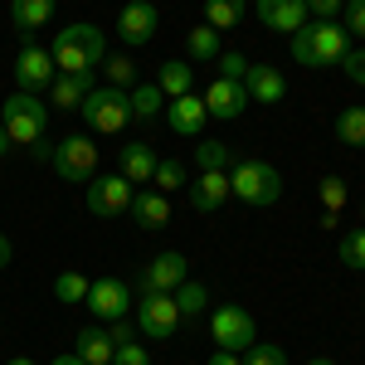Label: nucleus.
<instances>
[{"label": "nucleus", "instance_id": "obj_1", "mask_svg": "<svg viewBox=\"0 0 365 365\" xmlns=\"http://www.w3.org/2000/svg\"><path fill=\"white\" fill-rule=\"evenodd\" d=\"M49 54H54V68L58 73H93L103 58H108V34L98 25H68L54 34V44H49Z\"/></svg>", "mask_w": 365, "mask_h": 365}, {"label": "nucleus", "instance_id": "obj_2", "mask_svg": "<svg viewBox=\"0 0 365 365\" xmlns=\"http://www.w3.org/2000/svg\"><path fill=\"white\" fill-rule=\"evenodd\" d=\"M346 54H351V34L341 20H307L292 34V58L307 63V68H331Z\"/></svg>", "mask_w": 365, "mask_h": 365}, {"label": "nucleus", "instance_id": "obj_3", "mask_svg": "<svg viewBox=\"0 0 365 365\" xmlns=\"http://www.w3.org/2000/svg\"><path fill=\"white\" fill-rule=\"evenodd\" d=\"M229 190L244 200V205H253V210H268V205L282 200V175H278V166L249 156V161H234L229 166Z\"/></svg>", "mask_w": 365, "mask_h": 365}, {"label": "nucleus", "instance_id": "obj_4", "mask_svg": "<svg viewBox=\"0 0 365 365\" xmlns=\"http://www.w3.org/2000/svg\"><path fill=\"white\" fill-rule=\"evenodd\" d=\"M0 127H5V137L10 146H34V141L44 137V127H49V108L39 103V93H10L5 103H0Z\"/></svg>", "mask_w": 365, "mask_h": 365}, {"label": "nucleus", "instance_id": "obj_5", "mask_svg": "<svg viewBox=\"0 0 365 365\" xmlns=\"http://www.w3.org/2000/svg\"><path fill=\"white\" fill-rule=\"evenodd\" d=\"M93 132H103V137H117L127 122H132V103H127V88H88L83 108H78Z\"/></svg>", "mask_w": 365, "mask_h": 365}, {"label": "nucleus", "instance_id": "obj_6", "mask_svg": "<svg viewBox=\"0 0 365 365\" xmlns=\"http://www.w3.org/2000/svg\"><path fill=\"white\" fill-rule=\"evenodd\" d=\"M132 322H137V331L146 341H170L175 331H180V307H175L170 292H141Z\"/></svg>", "mask_w": 365, "mask_h": 365}, {"label": "nucleus", "instance_id": "obj_7", "mask_svg": "<svg viewBox=\"0 0 365 365\" xmlns=\"http://www.w3.org/2000/svg\"><path fill=\"white\" fill-rule=\"evenodd\" d=\"M132 195H137V185L132 180H122V175H93L83 185V200H88V215H98V220H117V215H127L132 210Z\"/></svg>", "mask_w": 365, "mask_h": 365}, {"label": "nucleus", "instance_id": "obj_8", "mask_svg": "<svg viewBox=\"0 0 365 365\" xmlns=\"http://www.w3.org/2000/svg\"><path fill=\"white\" fill-rule=\"evenodd\" d=\"M210 341L220 346V351H249L253 341H258V327H253V317L244 307H234V302H225V307L210 312Z\"/></svg>", "mask_w": 365, "mask_h": 365}, {"label": "nucleus", "instance_id": "obj_9", "mask_svg": "<svg viewBox=\"0 0 365 365\" xmlns=\"http://www.w3.org/2000/svg\"><path fill=\"white\" fill-rule=\"evenodd\" d=\"M58 78L54 54L34 44V34H20V54H15V83L20 93H49V83Z\"/></svg>", "mask_w": 365, "mask_h": 365}, {"label": "nucleus", "instance_id": "obj_10", "mask_svg": "<svg viewBox=\"0 0 365 365\" xmlns=\"http://www.w3.org/2000/svg\"><path fill=\"white\" fill-rule=\"evenodd\" d=\"M49 166L68 180V185H88L93 175H98V146H93V137H63L54 146V161Z\"/></svg>", "mask_w": 365, "mask_h": 365}, {"label": "nucleus", "instance_id": "obj_11", "mask_svg": "<svg viewBox=\"0 0 365 365\" xmlns=\"http://www.w3.org/2000/svg\"><path fill=\"white\" fill-rule=\"evenodd\" d=\"M190 278V263H185V253H156L146 268H141V292H175L180 282Z\"/></svg>", "mask_w": 365, "mask_h": 365}, {"label": "nucleus", "instance_id": "obj_12", "mask_svg": "<svg viewBox=\"0 0 365 365\" xmlns=\"http://www.w3.org/2000/svg\"><path fill=\"white\" fill-rule=\"evenodd\" d=\"M88 312L103 317V322L127 317V312H132V292H127V282H122V278H98L93 287H88Z\"/></svg>", "mask_w": 365, "mask_h": 365}, {"label": "nucleus", "instance_id": "obj_13", "mask_svg": "<svg viewBox=\"0 0 365 365\" xmlns=\"http://www.w3.org/2000/svg\"><path fill=\"white\" fill-rule=\"evenodd\" d=\"M156 25H161V15H156L151 0H127L122 15H117V34H122V44H146V39L156 34Z\"/></svg>", "mask_w": 365, "mask_h": 365}, {"label": "nucleus", "instance_id": "obj_14", "mask_svg": "<svg viewBox=\"0 0 365 365\" xmlns=\"http://www.w3.org/2000/svg\"><path fill=\"white\" fill-rule=\"evenodd\" d=\"M253 10H258V20L273 29V34H297V29L312 20L307 0H258Z\"/></svg>", "mask_w": 365, "mask_h": 365}, {"label": "nucleus", "instance_id": "obj_15", "mask_svg": "<svg viewBox=\"0 0 365 365\" xmlns=\"http://www.w3.org/2000/svg\"><path fill=\"white\" fill-rule=\"evenodd\" d=\"M205 122H210V113H205V98H200V93L170 98V108H166V127L175 132V137H200V132H205Z\"/></svg>", "mask_w": 365, "mask_h": 365}, {"label": "nucleus", "instance_id": "obj_16", "mask_svg": "<svg viewBox=\"0 0 365 365\" xmlns=\"http://www.w3.org/2000/svg\"><path fill=\"white\" fill-rule=\"evenodd\" d=\"M244 108H249V93H244V83H234V78H215L210 93H205V113L220 117V122H234Z\"/></svg>", "mask_w": 365, "mask_h": 365}, {"label": "nucleus", "instance_id": "obj_17", "mask_svg": "<svg viewBox=\"0 0 365 365\" xmlns=\"http://www.w3.org/2000/svg\"><path fill=\"white\" fill-rule=\"evenodd\" d=\"M244 93H249V103H282L287 98V78H282L273 63H249V73H244Z\"/></svg>", "mask_w": 365, "mask_h": 365}, {"label": "nucleus", "instance_id": "obj_18", "mask_svg": "<svg viewBox=\"0 0 365 365\" xmlns=\"http://www.w3.org/2000/svg\"><path fill=\"white\" fill-rule=\"evenodd\" d=\"M117 175L132 180V185H151V175H156V151H151L146 141L117 146Z\"/></svg>", "mask_w": 365, "mask_h": 365}, {"label": "nucleus", "instance_id": "obj_19", "mask_svg": "<svg viewBox=\"0 0 365 365\" xmlns=\"http://www.w3.org/2000/svg\"><path fill=\"white\" fill-rule=\"evenodd\" d=\"M229 195H234L229 190V170H200L195 185H190V205H195L200 215H215Z\"/></svg>", "mask_w": 365, "mask_h": 365}, {"label": "nucleus", "instance_id": "obj_20", "mask_svg": "<svg viewBox=\"0 0 365 365\" xmlns=\"http://www.w3.org/2000/svg\"><path fill=\"white\" fill-rule=\"evenodd\" d=\"M127 215H132V225H137V229H166L170 225V200L161 195V190H137Z\"/></svg>", "mask_w": 365, "mask_h": 365}, {"label": "nucleus", "instance_id": "obj_21", "mask_svg": "<svg viewBox=\"0 0 365 365\" xmlns=\"http://www.w3.org/2000/svg\"><path fill=\"white\" fill-rule=\"evenodd\" d=\"M88 88H93V73H58L54 83H49V108L58 113H78L88 98Z\"/></svg>", "mask_w": 365, "mask_h": 365}, {"label": "nucleus", "instance_id": "obj_22", "mask_svg": "<svg viewBox=\"0 0 365 365\" xmlns=\"http://www.w3.org/2000/svg\"><path fill=\"white\" fill-rule=\"evenodd\" d=\"M54 20V0H10V25L20 34H34Z\"/></svg>", "mask_w": 365, "mask_h": 365}, {"label": "nucleus", "instance_id": "obj_23", "mask_svg": "<svg viewBox=\"0 0 365 365\" xmlns=\"http://www.w3.org/2000/svg\"><path fill=\"white\" fill-rule=\"evenodd\" d=\"M113 351L117 346L103 327H83V331H78V346H73V356L83 365H113Z\"/></svg>", "mask_w": 365, "mask_h": 365}, {"label": "nucleus", "instance_id": "obj_24", "mask_svg": "<svg viewBox=\"0 0 365 365\" xmlns=\"http://www.w3.org/2000/svg\"><path fill=\"white\" fill-rule=\"evenodd\" d=\"M156 88H161L166 98H185V93H195V68H190L185 58H166L161 73H156Z\"/></svg>", "mask_w": 365, "mask_h": 365}, {"label": "nucleus", "instance_id": "obj_25", "mask_svg": "<svg viewBox=\"0 0 365 365\" xmlns=\"http://www.w3.org/2000/svg\"><path fill=\"white\" fill-rule=\"evenodd\" d=\"M127 103H132V122H156V117L166 113V93L156 83H137L127 93Z\"/></svg>", "mask_w": 365, "mask_h": 365}, {"label": "nucleus", "instance_id": "obj_26", "mask_svg": "<svg viewBox=\"0 0 365 365\" xmlns=\"http://www.w3.org/2000/svg\"><path fill=\"white\" fill-rule=\"evenodd\" d=\"M244 15H249V0H205V25L220 29V34L234 29Z\"/></svg>", "mask_w": 365, "mask_h": 365}, {"label": "nucleus", "instance_id": "obj_27", "mask_svg": "<svg viewBox=\"0 0 365 365\" xmlns=\"http://www.w3.org/2000/svg\"><path fill=\"white\" fill-rule=\"evenodd\" d=\"M170 297H175V307H180V322H195L200 312L210 307V287H205V282H195V278H185L175 292H170Z\"/></svg>", "mask_w": 365, "mask_h": 365}, {"label": "nucleus", "instance_id": "obj_28", "mask_svg": "<svg viewBox=\"0 0 365 365\" xmlns=\"http://www.w3.org/2000/svg\"><path fill=\"white\" fill-rule=\"evenodd\" d=\"M229 166H234V146H229V141L205 137L195 146V170H229Z\"/></svg>", "mask_w": 365, "mask_h": 365}, {"label": "nucleus", "instance_id": "obj_29", "mask_svg": "<svg viewBox=\"0 0 365 365\" xmlns=\"http://www.w3.org/2000/svg\"><path fill=\"white\" fill-rule=\"evenodd\" d=\"M185 54L195 58V63H210V58H220V29L195 25L190 34H185Z\"/></svg>", "mask_w": 365, "mask_h": 365}, {"label": "nucleus", "instance_id": "obj_30", "mask_svg": "<svg viewBox=\"0 0 365 365\" xmlns=\"http://www.w3.org/2000/svg\"><path fill=\"white\" fill-rule=\"evenodd\" d=\"M336 137L346 141V146H365V108H341Z\"/></svg>", "mask_w": 365, "mask_h": 365}, {"label": "nucleus", "instance_id": "obj_31", "mask_svg": "<svg viewBox=\"0 0 365 365\" xmlns=\"http://www.w3.org/2000/svg\"><path fill=\"white\" fill-rule=\"evenodd\" d=\"M103 73H108V88H132L137 83V63L127 54H108L103 58Z\"/></svg>", "mask_w": 365, "mask_h": 365}, {"label": "nucleus", "instance_id": "obj_32", "mask_svg": "<svg viewBox=\"0 0 365 365\" xmlns=\"http://www.w3.org/2000/svg\"><path fill=\"white\" fill-rule=\"evenodd\" d=\"M88 287H93V282H88L83 273H58L54 278V297L58 302H88Z\"/></svg>", "mask_w": 365, "mask_h": 365}, {"label": "nucleus", "instance_id": "obj_33", "mask_svg": "<svg viewBox=\"0 0 365 365\" xmlns=\"http://www.w3.org/2000/svg\"><path fill=\"white\" fill-rule=\"evenodd\" d=\"M336 253H341V263H346V268H365V225L351 229V234H341Z\"/></svg>", "mask_w": 365, "mask_h": 365}, {"label": "nucleus", "instance_id": "obj_34", "mask_svg": "<svg viewBox=\"0 0 365 365\" xmlns=\"http://www.w3.org/2000/svg\"><path fill=\"white\" fill-rule=\"evenodd\" d=\"M151 185H156L161 195L180 190V185H185V166H180V161H156V175H151Z\"/></svg>", "mask_w": 365, "mask_h": 365}, {"label": "nucleus", "instance_id": "obj_35", "mask_svg": "<svg viewBox=\"0 0 365 365\" xmlns=\"http://www.w3.org/2000/svg\"><path fill=\"white\" fill-rule=\"evenodd\" d=\"M244 365H287V356H282V346H273V341H253L249 351H244Z\"/></svg>", "mask_w": 365, "mask_h": 365}, {"label": "nucleus", "instance_id": "obj_36", "mask_svg": "<svg viewBox=\"0 0 365 365\" xmlns=\"http://www.w3.org/2000/svg\"><path fill=\"white\" fill-rule=\"evenodd\" d=\"M317 195H322V205H327V210H331V215H336L341 205H346V200H351V190H346V180H341V175H327V180H322V185H317Z\"/></svg>", "mask_w": 365, "mask_h": 365}, {"label": "nucleus", "instance_id": "obj_37", "mask_svg": "<svg viewBox=\"0 0 365 365\" xmlns=\"http://www.w3.org/2000/svg\"><path fill=\"white\" fill-rule=\"evenodd\" d=\"M220 78H234V83H244V73H249V58L239 54V49H220Z\"/></svg>", "mask_w": 365, "mask_h": 365}, {"label": "nucleus", "instance_id": "obj_38", "mask_svg": "<svg viewBox=\"0 0 365 365\" xmlns=\"http://www.w3.org/2000/svg\"><path fill=\"white\" fill-rule=\"evenodd\" d=\"M113 365H151V356H146L141 341H122V346L113 351Z\"/></svg>", "mask_w": 365, "mask_h": 365}, {"label": "nucleus", "instance_id": "obj_39", "mask_svg": "<svg viewBox=\"0 0 365 365\" xmlns=\"http://www.w3.org/2000/svg\"><path fill=\"white\" fill-rule=\"evenodd\" d=\"M341 15H346V29L365 39V0H346V5H341Z\"/></svg>", "mask_w": 365, "mask_h": 365}, {"label": "nucleus", "instance_id": "obj_40", "mask_svg": "<svg viewBox=\"0 0 365 365\" xmlns=\"http://www.w3.org/2000/svg\"><path fill=\"white\" fill-rule=\"evenodd\" d=\"M341 68H346V78H351V83L365 88V49H351V54L341 58Z\"/></svg>", "mask_w": 365, "mask_h": 365}, {"label": "nucleus", "instance_id": "obj_41", "mask_svg": "<svg viewBox=\"0 0 365 365\" xmlns=\"http://www.w3.org/2000/svg\"><path fill=\"white\" fill-rule=\"evenodd\" d=\"M341 5H346V0H307V15H317V20H336Z\"/></svg>", "mask_w": 365, "mask_h": 365}, {"label": "nucleus", "instance_id": "obj_42", "mask_svg": "<svg viewBox=\"0 0 365 365\" xmlns=\"http://www.w3.org/2000/svg\"><path fill=\"white\" fill-rule=\"evenodd\" d=\"M132 331H137V322H132V317H117L113 327H108V336H113V346H122V341H132Z\"/></svg>", "mask_w": 365, "mask_h": 365}, {"label": "nucleus", "instance_id": "obj_43", "mask_svg": "<svg viewBox=\"0 0 365 365\" xmlns=\"http://www.w3.org/2000/svg\"><path fill=\"white\" fill-rule=\"evenodd\" d=\"M29 156H34V161H54V141H49V137H39L34 146H29Z\"/></svg>", "mask_w": 365, "mask_h": 365}, {"label": "nucleus", "instance_id": "obj_44", "mask_svg": "<svg viewBox=\"0 0 365 365\" xmlns=\"http://www.w3.org/2000/svg\"><path fill=\"white\" fill-rule=\"evenodd\" d=\"M210 365H244V356H239V351H215Z\"/></svg>", "mask_w": 365, "mask_h": 365}, {"label": "nucleus", "instance_id": "obj_45", "mask_svg": "<svg viewBox=\"0 0 365 365\" xmlns=\"http://www.w3.org/2000/svg\"><path fill=\"white\" fill-rule=\"evenodd\" d=\"M10 258H15V249H10V239L0 234V268H10Z\"/></svg>", "mask_w": 365, "mask_h": 365}, {"label": "nucleus", "instance_id": "obj_46", "mask_svg": "<svg viewBox=\"0 0 365 365\" xmlns=\"http://www.w3.org/2000/svg\"><path fill=\"white\" fill-rule=\"evenodd\" d=\"M49 365H83V361H78V356L68 351V356H54V361H49Z\"/></svg>", "mask_w": 365, "mask_h": 365}, {"label": "nucleus", "instance_id": "obj_47", "mask_svg": "<svg viewBox=\"0 0 365 365\" xmlns=\"http://www.w3.org/2000/svg\"><path fill=\"white\" fill-rule=\"evenodd\" d=\"M307 365H336V361H331V356H312Z\"/></svg>", "mask_w": 365, "mask_h": 365}, {"label": "nucleus", "instance_id": "obj_48", "mask_svg": "<svg viewBox=\"0 0 365 365\" xmlns=\"http://www.w3.org/2000/svg\"><path fill=\"white\" fill-rule=\"evenodd\" d=\"M5 151H10V137H5V127H0V156H5Z\"/></svg>", "mask_w": 365, "mask_h": 365}, {"label": "nucleus", "instance_id": "obj_49", "mask_svg": "<svg viewBox=\"0 0 365 365\" xmlns=\"http://www.w3.org/2000/svg\"><path fill=\"white\" fill-rule=\"evenodd\" d=\"M5 365H34V361H29V356H15V361H5Z\"/></svg>", "mask_w": 365, "mask_h": 365}, {"label": "nucleus", "instance_id": "obj_50", "mask_svg": "<svg viewBox=\"0 0 365 365\" xmlns=\"http://www.w3.org/2000/svg\"><path fill=\"white\" fill-rule=\"evenodd\" d=\"M361 225H365V205H361Z\"/></svg>", "mask_w": 365, "mask_h": 365}]
</instances>
